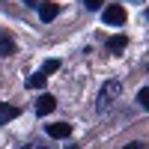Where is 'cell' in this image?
<instances>
[{
	"label": "cell",
	"mask_w": 149,
	"mask_h": 149,
	"mask_svg": "<svg viewBox=\"0 0 149 149\" xmlns=\"http://www.w3.org/2000/svg\"><path fill=\"white\" fill-rule=\"evenodd\" d=\"M119 93H122V84H119V81H107L102 90H98V102H95V107L102 110V113H104V110H110V104L119 98Z\"/></svg>",
	"instance_id": "cell-1"
},
{
	"label": "cell",
	"mask_w": 149,
	"mask_h": 149,
	"mask_svg": "<svg viewBox=\"0 0 149 149\" xmlns=\"http://www.w3.org/2000/svg\"><path fill=\"white\" fill-rule=\"evenodd\" d=\"M102 18H104V24H113V27H119V24H125V9L116 6V3H110V6H104Z\"/></svg>",
	"instance_id": "cell-2"
},
{
	"label": "cell",
	"mask_w": 149,
	"mask_h": 149,
	"mask_svg": "<svg viewBox=\"0 0 149 149\" xmlns=\"http://www.w3.org/2000/svg\"><path fill=\"white\" fill-rule=\"evenodd\" d=\"M45 131H48V137L63 140V137H69V134H72V125H69V122H51V125H48Z\"/></svg>",
	"instance_id": "cell-3"
},
{
	"label": "cell",
	"mask_w": 149,
	"mask_h": 149,
	"mask_svg": "<svg viewBox=\"0 0 149 149\" xmlns=\"http://www.w3.org/2000/svg\"><path fill=\"white\" fill-rule=\"evenodd\" d=\"M18 113H21V110H18L15 104H6V102H0V125H6V122L18 119Z\"/></svg>",
	"instance_id": "cell-4"
},
{
	"label": "cell",
	"mask_w": 149,
	"mask_h": 149,
	"mask_svg": "<svg viewBox=\"0 0 149 149\" xmlns=\"http://www.w3.org/2000/svg\"><path fill=\"white\" fill-rule=\"evenodd\" d=\"M54 107H57L54 95H39V102H36V113H39V116H48Z\"/></svg>",
	"instance_id": "cell-5"
},
{
	"label": "cell",
	"mask_w": 149,
	"mask_h": 149,
	"mask_svg": "<svg viewBox=\"0 0 149 149\" xmlns=\"http://www.w3.org/2000/svg\"><path fill=\"white\" fill-rule=\"evenodd\" d=\"M57 15H60V6H57V3H39V18H42L45 24L54 21Z\"/></svg>",
	"instance_id": "cell-6"
},
{
	"label": "cell",
	"mask_w": 149,
	"mask_h": 149,
	"mask_svg": "<svg viewBox=\"0 0 149 149\" xmlns=\"http://www.w3.org/2000/svg\"><path fill=\"white\" fill-rule=\"evenodd\" d=\"M0 54H3V57L15 54V39H12L9 33H0Z\"/></svg>",
	"instance_id": "cell-7"
},
{
	"label": "cell",
	"mask_w": 149,
	"mask_h": 149,
	"mask_svg": "<svg viewBox=\"0 0 149 149\" xmlns=\"http://www.w3.org/2000/svg\"><path fill=\"white\" fill-rule=\"evenodd\" d=\"M125 45H128V39H125V36H110V39H107V48H110V54H119Z\"/></svg>",
	"instance_id": "cell-8"
},
{
	"label": "cell",
	"mask_w": 149,
	"mask_h": 149,
	"mask_svg": "<svg viewBox=\"0 0 149 149\" xmlns=\"http://www.w3.org/2000/svg\"><path fill=\"white\" fill-rule=\"evenodd\" d=\"M45 81H48V74H45V72H39V74H33V78H27V86H30V90H42Z\"/></svg>",
	"instance_id": "cell-9"
},
{
	"label": "cell",
	"mask_w": 149,
	"mask_h": 149,
	"mask_svg": "<svg viewBox=\"0 0 149 149\" xmlns=\"http://www.w3.org/2000/svg\"><path fill=\"white\" fill-rule=\"evenodd\" d=\"M137 104H140V107H146V110H149V86H143V90H140V93H137Z\"/></svg>",
	"instance_id": "cell-10"
},
{
	"label": "cell",
	"mask_w": 149,
	"mask_h": 149,
	"mask_svg": "<svg viewBox=\"0 0 149 149\" xmlns=\"http://www.w3.org/2000/svg\"><path fill=\"white\" fill-rule=\"evenodd\" d=\"M57 69H60V60H45V66H42V72H45V74H54Z\"/></svg>",
	"instance_id": "cell-11"
},
{
	"label": "cell",
	"mask_w": 149,
	"mask_h": 149,
	"mask_svg": "<svg viewBox=\"0 0 149 149\" xmlns=\"http://www.w3.org/2000/svg\"><path fill=\"white\" fill-rule=\"evenodd\" d=\"M86 9H102V0H84Z\"/></svg>",
	"instance_id": "cell-12"
},
{
	"label": "cell",
	"mask_w": 149,
	"mask_h": 149,
	"mask_svg": "<svg viewBox=\"0 0 149 149\" xmlns=\"http://www.w3.org/2000/svg\"><path fill=\"white\" fill-rule=\"evenodd\" d=\"M122 149H146V143H140V140H134V143H128V146H122Z\"/></svg>",
	"instance_id": "cell-13"
},
{
	"label": "cell",
	"mask_w": 149,
	"mask_h": 149,
	"mask_svg": "<svg viewBox=\"0 0 149 149\" xmlns=\"http://www.w3.org/2000/svg\"><path fill=\"white\" fill-rule=\"evenodd\" d=\"M24 3H27V6H39V0H24Z\"/></svg>",
	"instance_id": "cell-14"
},
{
	"label": "cell",
	"mask_w": 149,
	"mask_h": 149,
	"mask_svg": "<svg viewBox=\"0 0 149 149\" xmlns=\"http://www.w3.org/2000/svg\"><path fill=\"white\" fill-rule=\"evenodd\" d=\"M30 149H48V146H45V143H36V146H30Z\"/></svg>",
	"instance_id": "cell-15"
}]
</instances>
